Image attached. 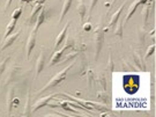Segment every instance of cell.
I'll use <instances>...</instances> for the list:
<instances>
[{"label":"cell","mask_w":156,"mask_h":117,"mask_svg":"<svg viewBox=\"0 0 156 117\" xmlns=\"http://www.w3.org/2000/svg\"><path fill=\"white\" fill-rule=\"evenodd\" d=\"M45 0H34V4H41V5H44Z\"/></svg>","instance_id":"38"},{"label":"cell","mask_w":156,"mask_h":117,"mask_svg":"<svg viewBox=\"0 0 156 117\" xmlns=\"http://www.w3.org/2000/svg\"><path fill=\"white\" fill-rule=\"evenodd\" d=\"M36 37H37V30H31V33L29 34L28 39H27V44H26V55H27V59H29V57L33 52L34 48L36 45Z\"/></svg>","instance_id":"5"},{"label":"cell","mask_w":156,"mask_h":117,"mask_svg":"<svg viewBox=\"0 0 156 117\" xmlns=\"http://www.w3.org/2000/svg\"><path fill=\"white\" fill-rule=\"evenodd\" d=\"M115 26H116V29H115V34H116V36H118L119 38H123V30H124L123 21H119V20H118L117 23H116Z\"/></svg>","instance_id":"25"},{"label":"cell","mask_w":156,"mask_h":117,"mask_svg":"<svg viewBox=\"0 0 156 117\" xmlns=\"http://www.w3.org/2000/svg\"><path fill=\"white\" fill-rule=\"evenodd\" d=\"M147 1H148V0H134L133 2L131 4V6L128 7V11H127V13H126V16H125V19H124V21H123L124 24H125V23H127L128 20L133 16V14L135 13L136 8H138L140 5H144V4H146Z\"/></svg>","instance_id":"7"},{"label":"cell","mask_w":156,"mask_h":117,"mask_svg":"<svg viewBox=\"0 0 156 117\" xmlns=\"http://www.w3.org/2000/svg\"><path fill=\"white\" fill-rule=\"evenodd\" d=\"M122 63H123V68H124V71H132V70H135V67L133 66H131L129 64H127V61L126 60H122Z\"/></svg>","instance_id":"34"},{"label":"cell","mask_w":156,"mask_h":117,"mask_svg":"<svg viewBox=\"0 0 156 117\" xmlns=\"http://www.w3.org/2000/svg\"><path fill=\"white\" fill-rule=\"evenodd\" d=\"M14 88L11 87L9 90H8V95H7V110L8 112H12V109H13V100H14Z\"/></svg>","instance_id":"20"},{"label":"cell","mask_w":156,"mask_h":117,"mask_svg":"<svg viewBox=\"0 0 156 117\" xmlns=\"http://www.w3.org/2000/svg\"><path fill=\"white\" fill-rule=\"evenodd\" d=\"M126 4H127V1H124L123 2V5H120L119 6V8H118L117 11L115 12L113 14H112V16L111 19H110V21H109V23H108V28H111V27H113L116 23H117V21L119 20V16H120V14H122V12H123L124 9V7L126 6Z\"/></svg>","instance_id":"11"},{"label":"cell","mask_w":156,"mask_h":117,"mask_svg":"<svg viewBox=\"0 0 156 117\" xmlns=\"http://www.w3.org/2000/svg\"><path fill=\"white\" fill-rule=\"evenodd\" d=\"M0 1H1V0H0Z\"/></svg>","instance_id":"41"},{"label":"cell","mask_w":156,"mask_h":117,"mask_svg":"<svg viewBox=\"0 0 156 117\" xmlns=\"http://www.w3.org/2000/svg\"><path fill=\"white\" fill-rule=\"evenodd\" d=\"M97 1L98 0H90V5H89V11H88V19H90V15H91V13L94 11L95 6L97 4Z\"/></svg>","instance_id":"33"},{"label":"cell","mask_w":156,"mask_h":117,"mask_svg":"<svg viewBox=\"0 0 156 117\" xmlns=\"http://www.w3.org/2000/svg\"><path fill=\"white\" fill-rule=\"evenodd\" d=\"M45 66V53L43 50H41V53H39L38 58L36 60V71H35V78H37L41 72L43 71V68Z\"/></svg>","instance_id":"10"},{"label":"cell","mask_w":156,"mask_h":117,"mask_svg":"<svg viewBox=\"0 0 156 117\" xmlns=\"http://www.w3.org/2000/svg\"><path fill=\"white\" fill-rule=\"evenodd\" d=\"M106 70H108L109 72H113V70H115V64H113V59H112L111 52L109 53V59H108V65H106Z\"/></svg>","instance_id":"29"},{"label":"cell","mask_w":156,"mask_h":117,"mask_svg":"<svg viewBox=\"0 0 156 117\" xmlns=\"http://www.w3.org/2000/svg\"><path fill=\"white\" fill-rule=\"evenodd\" d=\"M9 60H11V57H6L5 59L1 61V64H0V75L5 72L6 66H7V64H8V61Z\"/></svg>","instance_id":"30"},{"label":"cell","mask_w":156,"mask_h":117,"mask_svg":"<svg viewBox=\"0 0 156 117\" xmlns=\"http://www.w3.org/2000/svg\"><path fill=\"white\" fill-rule=\"evenodd\" d=\"M154 51H155V43H153V44L147 49V52H146V56H145V59H147V58H149V57L154 53Z\"/></svg>","instance_id":"32"},{"label":"cell","mask_w":156,"mask_h":117,"mask_svg":"<svg viewBox=\"0 0 156 117\" xmlns=\"http://www.w3.org/2000/svg\"><path fill=\"white\" fill-rule=\"evenodd\" d=\"M98 84L101 85V89L108 90V79L105 74H101L98 77Z\"/></svg>","instance_id":"27"},{"label":"cell","mask_w":156,"mask_h":117,"mask_svg":"<svg viewBox=\"0 0 156 117\" xmlns=\"http://www.w3.org/2000/svg\"><path fill=\"white\" fill-rule=\"evenodd\" d=\"M97 99H100V101L102 103H105V104H110V101H111V94L108 92V90H103L100 89L97 93H96Z\"/></svg>","instance_id":"16"},{"label":"cell","mask_w":156,"mask_h":117,"mask_svg":"<svg viewBox=\"0 0 156 117\" xmlns=\"http://www.w3.org/2000/svg\"><path fill=\"white\" fill-rule=\"evenodd\" d=\"M73 0H64V4L62 6V12H60V16H59V23L62 22V20L66 16L67 12L69 11V7L72 5Z\"/></svg>","instance_id":"18"},{"label":"cell","mask_w":156,"mask_h":117,"mask_svg":"<svg viewBox=\"0 0 156 117\" xmlns=\"http://www.w3.org/2000/svg\"><path fill=\"white\" fill-rule=\"evenodd\" d=\"M76 11H78L79 15H80V20L81 23H84V19L87 16V5L84 4L83 0H78V5H76Z\"/></svg>","instance_id":"12"},{"label":"cell","mask_w":156,"mask_h":117,"mask_svg":"<svg viewBox=\"0 0 156 117\" xmlns=\"http://www.w3.org/2000/svg\"><path fill=\"white\" fill-rule=\"evenodd\" d=\"M34 0H20V2L22 4V2H27V4H29V2H33Z\"/></svg>","instance_id":"39"},{"label":"cell","mask_w":156,"mask_h":117,"mask_svg":"<svg viewBox=\"0 0 156 117\" xmlns=\"http://www.w3.org/2000/svg\"><path fill=\"white\" fill-rule=\"evenodd\" d=\"M30 93L27 95V101H26V106H24V112H23L22 116H30L31 115V109H30Z\"/></svg>","instance_id":"26"},{"label":"cell","mask_w":156,"mask_h":117,"mask_svg":"<svg viewBox=\"0 0 156 117\" xmlns=\"http://www.w3.org/2000/svg\"><path fill=\"white\" fill-rule=\"evenodd\" d=\"M19 103H20L19 99H14V100H13V108H14V107H17V104H19Z\"/></svg>","instance_id":"37"},{"label":"cell","mask_w":156,"mask_h":117,"mask_svg":"<svg viewBox=\"0 0 156 117\" xmlns=\"http://www.w3.org/2000/svg\"><path fill=\"white\" fill-rule=\"evenodd\" d=\"M21 14H22V7H17V8H15L14 12H13V14H12V19L17 20L19 17L21 16Z\"/></svg>","instance_id":"31"},{"label":"cell","mask_w":156,"mask_h":117,"mask_svg":"<svg viewBox=\"0 0 156 117\" xmlns=\"http://www.w3.org/2000/svg\"><path fill=\"white\" fill-rule=\"evenodd\" d=\"M57 106L62 107L64 110L72 112V114H74V115H84V112H79L78 110H75V109L71 108V106L68 104V102H67V101H58V102H57Z\"/></svg>","instance_id":"19"},{"label":"cell","mask_w":156,"mask_h":117,"mask_svg":"<svg viewBox=\"0 0 156 117\" xmlns=\"http://www.w3.org/2000/svg\"><path fill=\"white\" fill-rule=\"evenodd\" d=\"M57 96H58V94H57V93H55V94H50L49 96H44V97H41V99H38V101H36V102H35V104L33 106L31 112H37V110H38V109H41V108L46 107V104H48L50 101L55 100L53 97H57Z\"/></svg>","instance_id":"6"},{"label":"cell","mask_w":156,"mask_h":117,"mask_svg":"<svg viewBox=\"0 0 156 117\" xmlns=\"http://www.w3.org/2000/svg\"><path fill=\"white\" fill-rule=\"evenodd\" d=\"M83 29H84V30H86V31H89L90 29H91V24H90L89 22L83 23Z\"/></svg>","instance_id":"35"},{"label":"cell","mask_w":156,"mask_h":117,"mask_svg":"<svg viewBox=\"0 0 156 117\" xmlns=\"http://www.w3.org/2000/svg\"><path fill=\"white\" fill-rule=\"evenodd\" d=\"M15 27H16V20L11 19V21L8 22L7 27H6V31H5V36H4V38H5V37H7L8 35H11V34L13 33V30H14V28H15Z\"/></svg>","instance_id":"23"},{"label":"cell","mask_w":156,"mask_h":117,"mask_svg":"<svg viewBox=\"0 0 156 117\" xmlns=\"http://www.w3.org/2000/svg\"><path fill=\"white\" fill-rule=\"evenodd\" d=\"M74 63L75 61H72L71 64H68L65 68H62V71H59V72L57 73V74H55L52 78L50 79V81L48 82V84L45 85L44 87L42 89H39L38 92L36 93L37 95H39V94H42V93H44V92H46L48 89H51V88H55V87H57L59 84H62V81L65 80V78H66V74H67V72L71 70L73 67V65H74Z\"/></svg>","instance_id":"1"},{"label":"cell","mask_w":156,"mask_h":117,"mask_svg":"<svg viewBox=\"0 0 156 117\" xmlns=\"http://www.w3.org/2000/svg\"><path fill=\"white\" fill-rule=\"evenodd\" d=\"M144 8H142V19H144V24H147L148 19L151 16V12L154 9V5H155V0H148L146 4H144Z\"/></svg>","instance_id":"8"},{"label":"cell","mask_w":156,"mask_h":117,"mask_svg":"<svg viewBox=\"0 0 156 117\" xmlns=\"http://www.w3.org/2000/svg\"><path fill=\"white\" fill-rule=\"evenodd\" d=\"M69 21L66 23V26L62 28V30L60 31V33L58 34V36L56 37V41H55V50H56L57 48L59 46V45L62 43V41H64V38L66 37V34H67V30H68V28H69Z\"/></svg>","instance_id":"15"},{"label":"cell","mask_w":156,"mask_h":117,"mask_svg":"<svg viewBox=\"0 0 156 117\" xmlns=\"http://www.w3.org/2000/svg\"><path fill=\"white\" fill-rule=\"evenodd\" d=\"M46 13H48V11H46V8L45 7H43L41 11H39L38 15H37V17H36V21H35V26H34V30H38L39 27L43 24V22L45 21V17H46Z\"/></svg>","instance_id":"13"},{"label":"cell","mask_w":156,"mask_h":117,"mask_svg":"<svg viewBox=\"0 0 156 117\" xmlns=\"http://www.w3.org/2000/svg\"><path fill=\"white\" fill-rule=\"evenodd\" d=\"M20 34H21V29H19L15 33H12L11 35H8L7 37H5V38H4V42H2V45H1V51H4V50H6L7 48H9V46L16 41V38L20 36Z\"/></svg>","instance_id":"9"},{"label":"cell","mask_w":156,"mask_h":117,"mask_svg":"<svg viewBox=\"0 0 156 117\" xmlns=\"http://www.w3.org/2000/svg\"><path fill=\"white\" fill-rule=\"evenodd\" d=\"M132 58H133L134 65H135V70H138V71H147L145 58L141 56V52L139 50L133 51Z\"/></svg>","instance_id":"4"},{"label":"cell","mask_w":156,"mask_h":117,"mask_svg":"<svg viewBox=\"0 0 156 117\" xmlns=\"http://www.w3.org/2000/svg\"><path fill=\"white\" fill-rule=\"evenodd\" d=\"M117 1H118V0H112V1H111V5L109 6V7H113V6H115V4H116Z\"/></svg>","instance_id":"40"},{"label":"cell","mask_w":156,"mask_h":117,"mask_svg":"<svg viewBox=\"0 0 156 117\" xmlns=\"http://www.w3.org/2000/svg\"><path fill=\"white\" fill-rule=\"evenodd\" d=\"M87 68H88V66H87V60H86V57L83 56L82 57V61H81V68H80V75L81 77L86 75Z\"/></svg>","instance_id":"28"},{"label":"cell","mask_w":156,"mask_h":117,"mask_svg":"<svg viewBox=\"0 0 156 117\" xmlns=\"http://www.w3.org/2000/svg\"><path fill=\"white\" fill-rule=\"evenodd\" d=\"M79 52H80L79 50H74V51H72V52H69V53H68L65 58L60 59L58 64H62V63H67V61H69V60H74V59H75V57H78Z\"/></svg>","instance_id":"24"},{"label":"cell","mask_w":156,"mask_h":117,"mask_svg":"<svg viewBox=\"0 0 156 117\" xmlns=\"http://www.w3.org/2000/svg\"><path fill=\"white\" fill-rule=\"evenodd\" d=\"M17 70H20V67H19V66H15V65H14V66H13V67L11 68V70H9V74H8L7 77H6L5 82H4V87H6L7 85L9 84V82H11L12 79H13V77H14V74L16 73Z\"/></svg>","instance_id":"22"},{"label":"cell","mask_w":156,"mask_h":117,"mask_svg":"<svg viewBox=\"0 0 156 117\" xmlns=\"http://www.w3.org/2000/svg\"><path fill=\"white\" fill-rule=\"evenodd\" d=\"M12 1H13V0H7V1H6V5H5V8H4V11H7V9H8V7L11 6Z\"/></svg>","instance_id":"36"},{"label":"cell","mask_w":156,"mask_h":117,"mask_svg":"<svg viewBox=\"0 0 156 117\" xmlns=\"http://www.w3.org/2000/svg\"><path fill=\"white\" fill-rule=\"evenodd\" d=\"M95 70L91 66H88L87 68V72H86V77H87V82H88V87L91 88V86H93V81H94V72Z\"/></svg>","instance_id":"21"},{"label":"cell","mask_w":156,"mask_h":117,"mask_svg":"<svg viewBox=\"0 0 156 117\" xmlns=\"http://www.w3.org/2000/svg\"><path fill=\"white\" fill-rule=\"evenodd\" d=\"M86 102V104L87 106L91 107L93 109H96V110H98V112H110V108L104 104V103H102V102H95V101H84Z\"/></svg>","instance_id":"14"},{"label":"cell","mask_w":156,"mask_h":117,"mask_svg":"<svg viewBox=\"0 0 156 117\" xmlns=\"http://www.w3.org/2000/svg\"><path fill=\"white\" fill-rule=\"evenodd\" d=\"M43 7H44V5H41V4H34L33 11H31L30 17H29V20H28V22L30 23V24H34V23H35L36 17H37V15H38L39 11H41Z\"/></svg>","instance_id":"17"},{"label":"cell","mask_w":156,"mask_h":117,"mask_svg":"<svg viewBox=\"0 0 156 117\" xmlns=\"http://www.w3.org/2000/svg\"><path fill=\"white\" fill-rule=\"evenodd\" d=\"M104 30L101 26H97L94 30V45H95V60L98 59L100 52L103 46V42H104Z\"/></svg>","instance_id":"3"},{"label":"cell","mask_w":156,"mask_h":117,"mask_svg":"<svg viewBox=\"0 0 156 117\" xmlns=\"http://www.w3.org/2000/svg\"><path fill=\"white\" fill-rule=\"evenodd\" d=\"M67 49H74V50H76V49H75V41L73 39V37L71 36V35L67 36L66 44L64 45L60 50L55 51V52H53V55H52V57H51L50 63H49V66H53V65L58 64L59 60H60V57H62V55L64 53V51H66Z\"/></svg>","instance_id":"2"}]
</instances>
